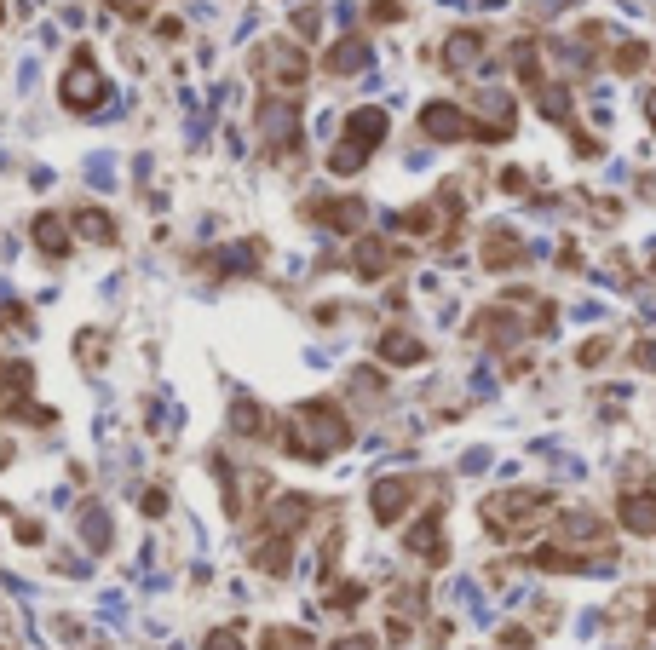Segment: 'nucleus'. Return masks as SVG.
I'll return each instance as SVG.
<instances>
[{"mask_svg": "<svg viewBox=\"0 0 656 650\" xmlns=\"http://www.w3.org/2000/svg\"><path fill=\"white\" fill-rule=\"evenodd\" d=\"M64 104L70 110H98L104 104V81L93 70V52H75L70 70H64Z\"/></svg>", "mask_w": 656, "mask_h": 650, "instance_id": "nucleus-5", "label": "nucleus"}, {"mask_svg": "<svg viewBox=\"0 0 656 650\" xmlns=\"http://www.w3.org/2000/svg\"><path fill=\"white\" fill-rule=\"evenodd\" d=\"M0 650H6V645H0Z\"/></svg>", "mask_w": 656, "mask_h": 650, "instance_id": "nucleus-34", "label": "nucleus"}, {"mask_svg": "<svg viewBox=\"0 0 656 650\" xmlns=\"http://www.w3.org/2000/svg\"><path fill=\"white\" fill-rule=\"evenodd\" d=\"M288 455H300V461H328L334 449H346L352 443V420H346V409L340 403H328V397H311V403H300L294 409V420H288Z\"/></svg>", "mask_w": 656, "mask_h": 650, "instance_id": "nucleus-1", "label": "nucleus"}, {"mask_svg": "<svg viewBox=\"0 0 656 650\" xmlns=\"http://www.w3.org/2000/svg\"><path fill=\"white\" fill-rule=\"evenodd\" d=\"M639 64H645V47H639V41H628V47L616 52V70H622V75H633Z\"/></svg>", "mask_w": 656, "mask_h": 650, "instance_id": "nucleus-24", "label": "nucleus"}, {"mask_svg": "<svg viewBox=\"0 0 656 650\" xmlns=\"http://www.w3.org/2000/svg\"><path fill=\"white\" fill-rule=\"evenodd\" d=\"M392 604H398L403 616H415V610H426V593H421V587H409V593H398Z\"/></svg>", "mask_w": 656, "mask_h": 650, "instance_id": "nucleus-26", "label": "nucleus"}, {"mask_svg": "<svg viewBox=\"0 0 656 650\" xmlns=\"http://www.w3.org/2000/svg\"><path fill=\"white\" fill-rule=\"evenodd\" d=\"M639 363H645V369H656V346H651V340L639 346Z\"/></svg>", "mask_w": 656, "mask_h": 650, "instance_id": "nucleus-29", "label": "nucleus"}, {"mask_svg": "<svg viewBox=\"0 0 656 650\" xmlns=\"http://www.w3.org/2000/svg\"><path fill=\"white\" fill-rule=\"evenodd\" d=\"M0 18H6V6H0Z\"/></svg>", "mask_w": 656, "mask_h": 650, "instance_id": "nucleus-33", "label": "nucleus"}, {"mask_svg": "<svg viewBox=\"0 0 656 650\" xmlns=\"http://www.w3.org/2000/svg\"><path fill=\"white\" fill-rule=\"evenodd\" d=\"M392 259H398V248H392L386 236H363V242H357V254H352V271L375 282V277H386V271H392Z\"/></svg>", "mask_w": 656, "mask_h": 650, "instance_id": "nucleus-9", "label": "nucleus"}, {"mask_svg": "<svg viewBox=\"0 0 656 650\" xmlns=\"http://www.w3.org/2000/svg\"><path fill=\"white\" fill-rule=\"evenodd\" d=\"M421 127L432 133V139H478V121L467 116V110H455V104H426L421 110Z\"/></svg>", "mask_w": 656, "mask_h": 650, "instance_id": "nucleus-8", "label": "nucleus"}, {"mask_svg": "<svg viewBox=\"0 0 656 650\" xmlns=\"http://www.w3.org/2000/svg\"><path fill=\"white\" fill-rule=\"evenodd\" d=\"M478 58H484V35H478V29L449 35V47H444V64H449V70H472Z\"/></svg>", "mask_w": 656, "mask_h": 650, "instance_id": "nucleus-18", "label": "nucleus"}, {"mask_svg": "<svg viewBox=\"0 0 656 650\" xmlns=\"http://www.w3.org/2000/svg\"><path fill=\"white\" fill-rule=\"evenodd\" d=\"M616 512H622V524L633 535H656V489H628L616 501Z\"/></svg>", "mask_w": 656, "mask_h": 650, "instance_id": "nucleus-10", "label": "nucleus"}, {"mask_svg": "<svg viewBox=\"0 0 656 650\" xmlns=\"http://www.w3.org/2000/svg\"><path fill=\"white\" fill-rule=\"evenodd\" d=\"M144 512H150V518H162V512H167V489H144Z\"/></svg>", "mask_w": 656, "mask_h": 650, "instance_id": "nucleus-27", "label": "nucleus"}, {"mask_svg": "<svg viewBox=\"0 0 656 650\" xmlns=\"http://www.w3.org/2000/svg\"><path fill=\"white\" fill-rule=\"evenodd\" d=\"M208 650H242V627H219L208 639Z\"/></svg>", "mask_w": 656, "mask_h": 650, "instance_id": "nucleus-25", "label": "nucleus"}, {"mask_svg": "<svg viewBox=\"0 0 656 650\" xmlns=\"http://www.w3.org/2000/svg\"><path fill=\"white\" fill-rule=\"evenodd\" d=\"M29 386H35V369L29 363H0V409L18 420H52L47 409L29 403Z\"/></svg>", "mask_w": 656, "mask_h": 650, "instance_id": "nucleus-4", "label": "nucleus"}, {"mask_svg": "<svg viewBox=\"0 0 656 650\" xmlns=\"http://www.w3.org/2000/svg\"><path fill=\"white\" fill-rule=\"evenodd\" d=\"M363 64H369V47H363L357 35H352V41H340V47L328 52V70H334V75H352V70H363Z\"/></svg>", "mask_w": 656, "mask_h": 650, "instance_id": "nucleus-19", "label": "nucleus"}, {"mask_svg": "<svg viewBox=\"0 0 656 650\" xmlns=\"http://www.w3.org/2000/svg\"><path fill=\"white\" fill-rule=\"evenodd\" d=\"M81 535H87V547H93V553H104V547H110V512L87 507V512H81Z\"/></svg>", "mask_w": 656, "mask_h": 650, "instance_id": "nucleus-20", "label": "nucleus"}, {"mask_svg": "<svg viewBox=\"0 0 656 650\" xmlns=\"http://www.w3.org/2000/svg\"><path fill=\"white\" fill-rule=\"evenodd\" d=\"M6 461H12V443L0 438V466H6Z\"/></svg>", "mask_w": 656, "mask_h": 650, "instance_id": "nucleus-31", "label": "nucleus"}, {"mask_svg": "<svg viewBox=\"0 0 656 650\" xmlns=\"http://www.w3.org/2000/svg\"><path fill=\"white\" fill-rule=\"evenodd\" d=\"M547 507H553V495H541V489H507V495H490V501H484V524H490L501 541H518L530 524L547 518Z\"/></svg>", "mask_w": 656, "mask_h": 650, "instance_id": "nucleus-2", "label": "nucleus"}, {"mask_svg": "<svg viewBox=\"0 0 656 650\" xmlns=\"http://www.w3.org/2000/svg\"><path fill=\"white\" fill-rule=\"evenodd\" d=\"M75 225L93 236V242H116V225H110V213H98V208H87V213H75Z\"/></svg>", "mask_w": 656, "mask_h": 650, "instance_id": "nucleus-21", "label": "nucleus"}, {"mask_svg": "<svg viewBox=\"0 0 656 650\" xmlns=\"http://www.w3.org/2000/svg\"><path fill=\"white\" fill-rule=\"evenodd\" d=\"M415 489H421V478H380L375 495H369V512H375V524H398L403 512L415 507Z\"/></svg>", "mask_w": 656, "mask_h": 650, "instance_id": "nucleus-6", "label": "nucleus"}, {"mask_svg": "<svg viewBox=\"0 0 656 650\" xmlns=\"http://www.w3.org/2000/svg\"><path fill=\"white\" fill-rule=\"evenodd\" d=\"M403 547L421 558V564H444L449 558V547H444V507H426V518L403 535Z\"/></svg>", "mask_w": 656, "mask_h": 650, "instance_id": "nucleus-7", "label": "nucleus"}, {"mask_svg": "<svg viewBox=\"0 0 656 650\" xmlns=\"http://www.w3.org/2000/svg\"><path fill=\"white\" fill-rule=\"evenodd\" d=\"M311 219H317V225H328V231H357V225H363V202H357V196H340V202H311Z\"/></svg>", "mask_w": 656, "mask_h": 650, "instance_id": "nucleus-12", "label": "nucleus"}, {"mask_svg": "<svg viewBox=\"0 0 656 650\" xmlns=\"http://www.w3.org/2000/svg\"><path fill=\"white\" fill-rule=\"evenodd\" d=\"M334 650H375V639H369V633H346Z\"/></svg>", "mask_w": 656, "mask_h": 650, "instance_id": "nucleus-28", "label": "nucleus"}, {"mask_svg": "<svg viewBox=\"0 0 656 650\" xmlns=\"http://www.w3.org/2000/svg\"><path fill=\"white\" fill-rule=\"evenodd\" d=\"M352 604H363V581H346V587L328 599V610H352Z\"/></svg>", "mask_w": 656, "mask_h": 650, "instance_id": "nucleus-23", "label": "nucleus"}, {"mask_svg": "<svg viewBox=\"0 0 656 650\" xmlns=\"http://www.w3.org/2000/svg\"><path fill=\"white\" fill-rule=\"evenodd\" d=\"M380 357L392 363V369H415V363H426V346L415 340V334H380Z\"/></svg>", "mask_w": 656, "mask_h": 650, "instance_id": "nucleus-15", "label": "nucleus"}, {"mask_svg": "<svg viewBox=\"0 0 656 650\" xmlns=\"http://www.w3.org/2000/svg\"><path fill=\"white\" fill-rule=\"evenodd\" d=\"M645 116H651V127H656V93H651V98H645Z\"/></svg>", "mask_w": 656, "mask_h": 650, "instance_id": "nucleus-30", "label": "nucleus"}, {"mask_svg": "<svg viewBox=\"0 0 656 650\" xmlns=\"http://www.w3.org/2000/svg\"><path fill=\"white\" fill-rule=\"evenodd\" d=\"M305 518H311V495H282V501L265 507V530L271 535H294Z\"/></svg>", "mask_w": 656, "mask_h": 650, "instance_id": "nucleus-11", "label": "nucleus"}, {"mask_svg": "<svg viewBox=\"0 0 656 650\" xmlns=\"http://www.w3.org/2000/svg\"><path fill=\"white\" fill-rule=\"evenodd\" d=\"M29 236H35V248H41L47 259H64V254H70V231H64V219H58V213H35Z\"/></svg>", "mask_w": 656, "mask_h": 650, "instance_id": "nucleus-13", "label": "nucleus"}, {"mask_svg": "<svg viewBox=\"0 0 656 650\" xmlns=\"http://www.w3.org/2000/svg\"><path fill=\"white\" fill-rule=\"evenodd\" d=\"M231 432H242V438H265V432H271L265 403H254V397H236V403H231Z\"/></svg>", "mask_w": 656, "mask_h": 650, "instance_id": "nucleus-16", "label": "nucleus"}, {"mask_svg": "<svg viewBox=\"0 0 656 650\" xmlns=\"http://www.w3.org/2000/svg\"><path fill=\"white\" fill-rule=\"evenodd\" d=\"M380 139H386V110H357V116L346 121V144L328 156V167H334V173H352V167H363L375 156Z\"/></svg>", "mask_w": 656, "mask_h": 650, "instance_id": "nucleus-3", "label": "nucleus"}, {"mask_svg": "<svg viewBox=\"0 0 656 650\" xmlns=\"http://www.w3.org/2000/svg\"><path fill=\"white\" fill-rule=\"evenodd\" d=\"M559 541H570V547H610L605 524H599L593 512H570V518H559Z\"/></svg>", "mask_w": 656, "mask_h": 650, "instance_id": "nucleus-14", "label": "nucleus"}, {"mask_svg": "<svg viewBox=\"0 0 656 650\" xmlns=\"http://www.w3.org/2000/svg\"><path fill=\"white\" fill-rule=\"evenodd\" d=\"M518 259H524V242H518L513 231H490V242H484V265H490V271H513Z\"/></svg>", "mask_w": 656, "mask_h": 650, "instance_id": "nucleus-17", "label": "nucleus"}, {"mask_svg": "<svg viewBox=\"0 0 656 650\" xmlns=\"http://www.w3.org/2000/svg\"><path fill=\"white\" fill-rule=\"evenodd\" d=\"M651 271H656V254H651Z\"/></svg>", "mask_w": 656, "mask_h": 650, "instance_id": "nucleus-32", "label": "nucleus"}, {"mask_svg": "<svg viewBox=\"0 0 656 650\" xmlns=\"http://www.w3.org/2000/svg\"><path fill=\"white\" fill-rule=\"evenodd\" d=\"M265 650H311V633H294V627H271V633H265Z\"/></svg>", "mask_w": 656, "mask_h": 650, "instance_id": "nucleus-22", "label": "nucleus"}]
</instances>
